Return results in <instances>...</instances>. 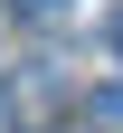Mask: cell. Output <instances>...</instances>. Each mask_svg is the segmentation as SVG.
Instances as JSON below:
<instances>
[{
    "instance_id": "obj_1",
    "label": "cell",
    "mask_w": 123,
    "mask_h": 133,
    "mask_svg": "<svg viewBox=\"0 0 123 133\" xmlns=\"http://www.w3.org/2000/svg\"><path fill=\"white\" fill-rule=\"evenodd\" d=\"M95 114H104V124H123V86H104V95H95Z\"/></svg>"
},
{
    "instance_id": "obj_2",
    "label": "cell",
    "mask_w": 123,
    "mask_h": 133,
    "mask_svg": "<svg viewBox=\"0 0 123 133\" xmlns=\"http://www.w3.org/2000/svg\"><path fill=\"white\" fill-rule=\"evenodd\" d=\"M19 10H28V19H57V10H66V0H19Z\"/></svg>"
},
{
    "instance_id": "obj_3",
    "label": "cell",
    "mask_w": 123,
    "mask_h": 133,
    "mask_svg": "<svg viewBox=\"0 0 123 133\" xmlns=\"http://www.w3.org/2000/svg\"><path fill=\"white\" fill-rule=\"evenodd\" d=\"M114 38H123V29H114Z\"/></svg>"
}]
</instances>
